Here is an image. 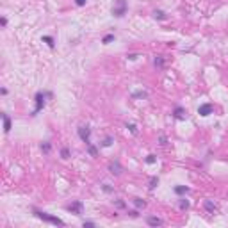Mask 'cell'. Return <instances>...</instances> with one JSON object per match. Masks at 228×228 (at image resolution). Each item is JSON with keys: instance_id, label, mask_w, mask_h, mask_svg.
<instances>
[{"instance_id": "cell-28", "label": "cell", "mask_w": 228, "mask_h": 228, "mask_svg": "<svg viewBox=\"0 0 228 228\" xmlns=\"http://www.w3.org/2000/svg\"><path fill=\"white\" fill-rule=\"evenodd\" d=\"M116 205H118L120 209H123V207H125V203H123V201H116Z\"/></svg>"}, {"instance_id": "cell-24", "label": "cell", "mask_w": 228, "mask_h": 228, "mask_svg": "<svg viewBox=\"0 0 228 228\" xmlns=\"http://www.w3.org/2000/svg\"><path fill=\"white\" fill-rule=\"evenodd\" d=\"M157 182H159V180H157V178L153 176V178L150 180V189H153V187H155V184H157Z\"/></svg>"}, {"instance_id": "cell-29", "label": "cell", "mask_w": 228, "mask_h": 228, "mask_svg": "<svg viewBox=\"0 0 228 228\" xmlns=\"http://www.w3.org/2000/svg\"><path fill=\"white\" fill-rule=\"evenodd\" d=\"M130 216H132V217H137L139 214H137V210H132V212H130Z\"/></svg>"}, {"instance_id": "cell-9", "label": "cell", "mask_w": 228, "mask_h": 228, "mask_svg": "<svg viewBox=\"0 0 228 228\" xmlns=\"http://www.w3.org/2000/svg\"><path fill=\"white\" fill-rule=\"evenodd\" d=\"M2 120H4V130L9 132L11 130V120H9V116H7V114H2Z\"/></svg>"}, {"instance_id": "cell-3", "label": "cell", "mask_w": 228, "mask_h": 228, "mask_svg": "<svg viewBox=\"0 0 228 228\" xmlns=\"http://www.w3.org/2000/svg\"><path fill=\"white\" fill-rule=\"evenodd\" d=\"M125 11H127V0H118L116 6L112 7V14H114V16H118V18L123 16Z\"/></svg>"}, {"instance_id": "cell-26", "label": "cell", "mask_w": 228, "mask_h": 228, "mask_svg": "<svg viewBox=\"0 0 228 228\" xmlns=\"http://www.w3.org/2000/svg\"><path fill=\"white\" fill-rule=\"evenodd\" d=\"M86 226H87V228H91V226H95V223H91V221H86V223H84V228H86Z\"/></svg>"}, {"instance_id": "cell-4", "label": "cell", "mask_w": 228, "mask_h": 228, "mask_svg": "<svg viewBox=\"0 0 228 228\" xmlns=\"http://www.w3.org/2000/svg\"><path fill=\"white\" fill-rule=\"evenodd\" d=\"M79 135H80V139L86 143V144H89V135H91V128L89 127H80L79 128Z\"/></svg>"}, {"instance_id": "cell-27", "label": "cell", "mask_w": 228, "mask_h": 228, "mask_svg": "<svg viewBox=\"0 0 228 228\" xmlns=\"http://www.w3.org/2000/svg\"><path fill=\"white\" fill-rule=\"evenodd\" d=\"M75 2H77V6H84V4H86V0H75Z\"/></svg>"}, {"instance_id": "cell-14", "label": "cell", "mask_w": 228, "mask_h": 228, "mask_svg": "<svg viewBox=\"0 0 228 228\" xmlns=\"http://www.w3.org/2000/svg\"><path fill=\"white\" fill-rule=\"evenodd\" d=\"M134 205H135V207H137V209H141V207H144V201L143 200H139V198H134Z\"/></svg>"}, {"instance_id": "cell-19", "label": "cell", "mask_w": 228, "mask_h": 228, "mask_svg": "<svg viewBox=\"0 0 228 228\" xmlns=\"http://www.w3.org/2000/svg\"><path fill=\"white\" fill-rule=\"evenodd\" d=\"M110 143H112V137H105L103 143H102V146H110Z\"/></svg>"}, {"instance_id": "cell-21", "label": "cell", "mask_w": 228, "mask_h": 228, "mask_svg": "<svg viewBox=\"0 0 228 228\" xmlns=\"http://www.w3.org/2000/svg\"><path fill=\"white\" fill-rule=\"evenodd\" d=\"M127 128H130V132H132V134H137V128H135V125H134V123L127 125Z\"/></svg>"}, {"instance_id": "cell-11", "label": "cell", "mask_w": 228, "mask_h": 228, "mask_svg": "<svg viewBox=\"0 0 228 228\" xmlns=\"http://www.w3.org/2000/svg\"><path fill=\"white\" fill-rule=\"evenodd\" d=\"M153 18L155 20H164L166 14H164V11H153Z\"/></svg>"}, {"instance_id": "cell-12", "label": "cell", "mask_w": 228, "mask_h": 228, "mask_svg": "<svg viewBox=\"0 0 228 228\" xmlns=\"http://www.w3.org/2000/svg\"><path fill=\"white\" fill-rule=\"evenodd\" d=\"M189 189L186 187V186H178V187H175V193L176 194H184V193H187Z\"/></svg>"}, {"instance_id": "cell-6", "label": "cell", "mask_w": 228, "mask_h": 228, "mask_svg": "<svg viewBox=\"0 0 228 228\" xmlns=\"http://www.w3.org/2000/svg\"><path fill=\"white\" fill-rule=\"evenodd\" d=\"M68 210H70V212H75V214H82V203H80V201L72 203L70 207H68Z\"/></svg>"}, {"instance_id": "cell-8", "label": "cell", "mask_w": 228, "mask_h": 228, "mask_svg": "<svg viewBox=\"0 0 228 228\" xmlns=\"http://www.w3.org/2000/svg\"><path fill=\"white\" fill-rule=\"evenodd\" d=\"M109 169H110V173H112V175H120V173H121V166H120L118 162H110Z\"/></svg>"}, {"instance_id": "cell-25", "label": "cell", "mask_w": 228, "mask_h": 228, "mask_svg": "<svg viewBox=\"0 0 228 228\" xmlns=\"http://www.w3.org/2000/svg\"><path fill=\"white\" fill-rule=\"evenodd\" d=\"M41 150H43V152H48V150H50V144H48V143H45V144H41Z\"/></svg>"}, {"instance_id": "cell-2", "label": "cell", "mask_w": 228, "mask_h": 228, "mask_svg": "<svg viewBox=\"0 0 228 228\" xmlns=\"http://www.w3.org/2000/svg\"><path fill=\"white\" fill-rule=\"evenodd\" d=\"M48 96H50V93H38V95H36V107H34V110H32V116H36V114L45 107V102H47Z\"/></svg>"}, {"instance_id": "cell-17", "label": "cell", "mask_w": 228, "mask_h": 228, "mask_svg": "<svg viewBox=\"0 0 228 228\" xmlns=\"http://www.w3.org/2000/svg\"><path fill=\"white\" fill-rule=\"evenodd\" d=\"M175 116H176V118H184V109H180V107H178V109L175 110Z\"/></svg>"}, {"instance_id": "cell-5", "label": "cell", "mask_w": 228, "mask_h": 228, "mask_svg": "<svg viewBox=\"0 0 228 228\" xmlns=\"http://www.w3.org/2000/svg\"><path fill=\"white\" fill-rule=\"evenodd\" d=\"M198 112L201 114V116H209V114L212 112V105H210V103H205V105H200Z\"/></svg>"}, {"instance_id": "cell-16", "label": "cell", "mask_w": 228, "mask_h": 228, "mask_svg": "<svg viewBox=\"0 0 228 228\" xmlns=\"http://www.w3.org/2000/svg\"><path fill=\"white\" fill-rule=\"evenodd\" d=\"M43 41H45V43H48V47H54V39H52L50 36H45Z\"/></svg>"}, {"instance_id": "cell-15", "label": "cell", "mask_w": 228, "mask_h": 228, "mask_svg": "<svg viewBox=\"0 0 228 228\" xmlns=\"http://www.w3.org/2000/svg\"><path fill=\"white\" fill-rule=\"evenodd\" d=\"M180 209H184V210L189 209V201L187 200H180Z\"/></svg>"}, {"instance_id": "cell-20", "label": "cell", "mask_w": 228, "mask_h": 228, "mask_svg": "<svg viewBox=\"0 0 228 228\" xmlns=\"http://www.w3.org/2000/svg\"><path fill=\"white\" fill-rule=\"evenodd\" d=\"M155 162V155H148L146 157V164H153Z\"/></svg>"}, {"instance_id": "cell-1", "label": "cell", "mask_w": 228, "mask_h": 228, "mask_svg": "<svg viewBox=\"0 0 228 228\" xmlns=\"http://www.w3.org/2000/svg\"><path fill=\"white\" fill-rule=\"evenodd\" d=\"M34 212H36V216H38L39 219L47 221V223H52V224H57V226H62V224H64V221L59 219V217H55V216H50V214H47V212H39V210H34Z\"/></svg>"}, {"instance_id": "cell-7", "label": "cell", "mask_w": 228, "mask_h": 228, "mask_svg": "<svg viewBox=\"0 0 228 228\" xmlns=\"http://www.w3.org/2000/svg\"><path fill=\"white\" fill-rule=\"evenodd\" d=\"M146 221H148L150 226H161V224H162V219H159V217H155V216H150Z\"/></svg>"}, {"instance_id": "cell-23", "label": "cell", "mask_w": 228, "mask_h": 228, "mask_svg": "<svg viewBox=\"0 0 228 228\" xmlns=\"http://www.w3.org/2000/svg\"><path fill=\"white\" fill-rule=\"evenodd\" d=\"M61 155H62V159H68V155H70V152H68V148H62Z\"/></svg>"}, {"instance_id": "cell-13", "label": "cell", "mask_w": 228, "mask_h": 228, "mask_svg": "<svg viewBox=\"0 0 228 228\" xmlns=\"http://www.w3.org/2000/svg\"><path fill=\"white\" fill-rule=\"evenodd\" d=\"M205 209H207L209 212H214V210H216V205H214L212 201H205Z\"/></svg>"}, {"instance_id": "cell-18", "label": "cell", "mask_w": 228, "mask_h": 228, "mask_svg": "<svg viewBox=\"0 0 228 228\" xmlns=\"http://www.w3.org/2000/svg\"><path fill=\"white\" fill-rule=\"evenodd\" d=\"M112 39H114V36H112V34H107V36L103 38V43H105V45H109V43H110Z\"/></svg>"}, {"instance_id": "cell-22", "label": "cell", "mask_w": 228, "mask_h": 228, "mask_svg": "<svg viewBox=\"0 0 228 228\" xmlns=\"http://www.w3.org/2000/svg\"><path fill=\"white\" fill-rule=\"evenodd\" d=\"M87 146H89V153H91V155L95 157V155H96V148H95V146H91V143H89Z\"/></svg>"}, {"instance_id": "cell-10", "label": "cell", "mask_w": 228, "mask_h": 228, "mask_svg": "<svg viewBox=\"0 0 228 228\" xmlns=\"http://www.w3.org/2000/svg\"><path fill=\"white\" fill-rule=\"evenodd\" d=\"M153 64H155L157 68H162V66H164V57H162V55H157V57L153 59Z\"/></svg>"}]
</instances>
